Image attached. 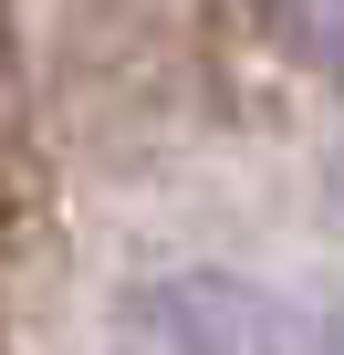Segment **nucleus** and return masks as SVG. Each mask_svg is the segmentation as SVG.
I'll return each instance as SVG.
<instances>
[{
    "instance_id": "nucleus-3",
    "label": "nucleus",
    "mask_w": 344,
    "mask_h": 355,
    "mask_svg": "<svg viewBox=\"0 0 344 355\" xmlns=\"http://www.w3.org/2000/svg\"><path fill=\"white\" fill-rule=\"evenodd\" d=\"M334 355H344V313H334Z\"/></svg>"
},
{
    "instance_id": "nucleus-2",
    "label": "nucleus",
    "mask_w": 344,
    "mask_h": 355,
    "mask_svg": "<svg viewBox=\"0 0 344 355\" xmlns=\"http://www.w3.org/2000/svg\"><path fill=\"white\" fill-rule=\"evenodd\" d=\"M313 32H323V63H334V84H344V11H334V21H313Z\"/></svg>"
},
{
    "instance_id": "nucleus-4",
    "label": "nucleus",
    "mask_w": 344,
    "mask_h": 355,
    "mask_svg": "<svg viewBox=\"0 0 344 355\" xmlns=\"http://www.w3.org/2000/svg\"><path fill=\"white\" fill-rule=\"evenodd\" d=\"M334 199H344V178H334Z\"/></svg>"
},
{
    "instance_id": "nucleus-1",
    "label": "nucleus",
    "mask_w": 344,
    "mask_h": 355,
    "mask_svg": "<svg viewBox=\"0 0 344 355\" xmlns=\"http://www.w3.org/2000/svg\"><path fill=\"white\" fill-rule=\"evenodd\" d=\"M136 324L156 355H313L302 313L261 282H230V272H167L136 293Z\"/></svg>"
}]
</instances>
